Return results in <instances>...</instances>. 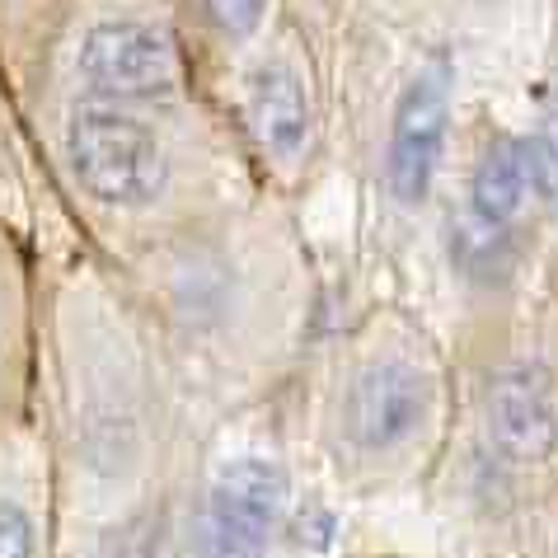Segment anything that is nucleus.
Returning a JSON list of instances; mask_svg holds the SVG:
<instances>
[{"label":"nucleus","instance_id":"obj_1","mask_svg":"<svg viewBox=\"0 0 558 558\" xmlns=\"http://www.w3.org/2000/svg\"><path fill=\"white\" fill-rule=\"evenodd\" d=\"M71 174L108 207H146L165 189V146L136 113L118 104H81L66 122Z\"/></svg>","mask_w":558,"mask_h":558},{"label":"nucleus","instance_id":"obj_6","mask_svg":"<svg viewBox=\"0 0 558 558\" xmlns=\"http://www.w3.org/2000/svg\"><path fill=\"white\" fill-rule=\"evenodd\" d=\"M488 423H493V441L498 451L511 460L535 464L554 456L558 446V390L554 376L539 362H517L493 380V399H488Z\"/></svg>","mask_w":558,"mask_h":558},{"label":"nucleus","instance_id":"obj_11","mask_svg":"<svg viewBox=\"0 0 558 558\" xmlns=\"http://www.w3.org/2000/svg\"><path fill=\"white\" fill-rule=\"evenodd\" d=\"M0 558H34V525L24 507L0 502Z\"/></svg>","mask_w":558,"mask_h":558},{"label":"nucleus","instance_id":"obj_9","mask_svg":"<svg viewBox=\"0 0 558 558\" xmlns=\"http://www.w3.org/2000/svg\"><path fill=\"white\" fill-rule=\"evenodd\" d=\"M525 174H531V189L549 207H558V108L545 113V122L525 142Z\"/></svg>","mask_w":558,"mask_h":558},{"label":"nucleus","instance_id":"obj_7","mask_svg":"<svg viewBox=\"0 0 558 558\" xmlns=\"http://www.w3.org/2000/svg\"><path fill=\"white\" fill-rule=\"evenodd\" d=\"M525 189H531V174H525V142L498 136V142L484 150V160L474 169V183H470V207H464V226H460L464 258L502 254L507 230L525 203Z\"/></svg>","mask_w":558,"mask_h":558},{"label":"nucleus","instance_id":"obj_4","mask_svg":"<svg viewBox=\"0 0 558 558\" xmlns=\"http://www.w3.org/2000/svg\"><path fill=\"white\" fill-rule=\"evenodd\" d=\"M446 118H451V66L446 57L427 61L409 81L390 132V189L399 203H423L437 183Z\"/></svg>","mask_w":558,"mask_h":558},{"label":"nucleus","instance_id":"obj_3","mask_svg":"<svg viewBox=\"0 0 558 558\" xmlns=\"http://www.w3.org/2000/svg\"><path fill=\"white\" fill-rule=\"evenodd\" d=\"M81 75L104 99H165L179 85V52L165 28L142 20L95 24L81 43Z\"/></svg>","mask_w":558,"mask_h":558},{"label":"nucleus","instance_id":"obj_10","mask_svg":"<svg viewBox=\"0 0 558 558\" xmlns=\"http://www.w3.org/2000/svg\"><path fill=\"white\" fill-rule=\"evenodd\" d=\"M207 10L230 38H254L268 20V0H207Z\"/></svg>","mask_w":558,"mask_h":558},{"label":"nucleus","instance_id":"obj_2","mask_svg":"<svg viewBox=\"0 0 558 558\" xmlns=\"http://www.w3.org/2000/svg\"><path fill=\"white\" fill-rule=\"evenodd\" d=\"M287 507V478L272 460L244 456L221 464L207 493L197 558H263Z\"/></svg>","mask_w":558,"mask_h":558},{"label":"nucleus","instance_id":"obj_8","mask_svg":"<svg viewBox=\"0 0 558 558\" xmlns=\"http://www.w3.org/2000/svg\"><path fill=\"white\" fill-rule=\"evenodd\" d=\"M244 104H250L254 136L272 160H301V150L310 142V99L301 75L287 61H263L244 81Z\"/></svg>","mask_w":558,"mask_h":558},{"label":"nucleus","instance_id":"obj_5","mask_svg":"<svg viewBox=\"0 0 558 558\" xmlns=\"http://www.w3.org/2000/svg\"><path fill=\"white\" fill-rule=\"evenodd\" d=\"M432 413V376L404 356H385L352 380L343 423L362 451H395Z\"/></svg>","mask_w":558,"mask_h":558}]
</instances>
